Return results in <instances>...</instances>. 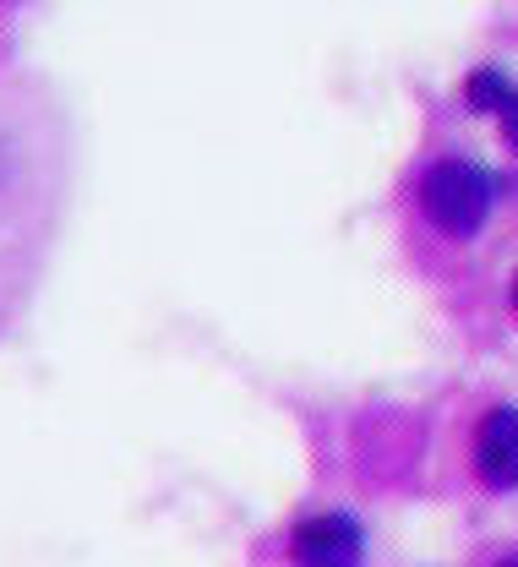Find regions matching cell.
Returning a JSON list of instances; mask_svg holds the SVG:
<instances>
[{"mask_svg":"<svg viewBox=\"0 0 518 567\" xmlns=\"http://www.w3.org/2000/svg\"><path fill=\"white\" fill-rule=\"evenodd\" d=\"M497 567H518V557H508V563H497Z\"/></svg>","mask_w":518,"mask_h":567,"instance_id":"cell-6","label":"cell"},{"mask_svg":"<svg viewBox=\"0 0 518 567\" xmlns=\"http://www.w3.org/2000/svg\"><path fill=\"white\" fill-rule=\"evenodd\" d=\"M290 557H296V567H361L366 535L350 513H317L296 529Z\"/></svg>","mask_w":518,"mask_h":567,"instance_id":"cell-2","label":"cell"},{"mask_svg":"<svg viewBox=\"0 0 518 567\" xmlns=\"http://www.w3.org/2000/svg\"><path fill=\"white\" fill-rule=\"evenodd\" d=\"M508 99H514V82H508V76H503V71H475V76H469V104H475V110H486V115H503V110H508Z\"/></svg>","mask_w":518,"mask_h":567,"instance_id":"cell-4","label":"cell"},{"mask_svg":"<svg viewBox=\"0 0 518 567\" xmlns=\"http://www.w3.org/2000/svg\"><path fill=\"white\" fill-rule=\"evenodd\" d=\"M491 203H497V181L480 164H469V158H447V164H437L421 181V208H426V218L443 235H458V240L486 224Z\"/></svg>","mask_w":518,"mask_h":567,"instance_id":"cell-1","label":"cell"},{"mask_svg":"<svg viewBox=\"0 0 518 567\" xmlns=\"http://www.w3.org/2000/svg\"><path fill=\"white\" fill-rule=\"evenodd\" d=\"M514 311H518V284H514Z\"/></svg>","mask_w":518,"mask_h":567,"instance_id":"cell-7","label":"cell"},{"mask_svg":"<svg viewBox=\"0 0 518 567\" xmlns=\"http://www.w3.org/2000/svg\"><path fill=\"white\" fill-rule=\"evenodd\" d=\"M475 470L491 492H514L518 486V410H491L475 431Z\"/></svg>","mask_w":518,"mask_h":567,"instance_id":"cell-3","label":"cell"},{"mask_svg":"<svg viewBox=\"0 0 518 567\" xmlns=\"http://www.w3.org/2000/svg\"><path fill=\"white\" fill-rule=\"evenodd\" d=\"M503 137L518 147V87H514V99H508V110H503Z\"/></svg>","mask_w":518,"mask_h":567,"instance_id":"cell-5","label":"cell"}]
</instances>
